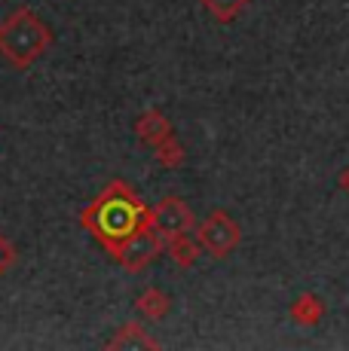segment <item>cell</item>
Returning a JSON list of instances; mask_svg holds the SVG:
<instances>
[{"label": "cell", "instance_id": "obj_1", "mask_svg": "<svg viewBox=\"0 0 349 351\" xmlns=\"http://www.w3.org/2000/svg\"><path fill=\"white\" fill-rule=\"evenodd\" d=\"M147 220H150V214L144 211V205L135 199V193H132L123 180H111L107 190L83 211V226L89 229L111 254L117 251L120 241L129 239Z\"/></svg>", "mask_w": 349, "mask_h": 351}, {"label": "cell", "instance_id": "obj_2", "mask_svg": "<svg viewBox=\"0 0 349 351\" xmlns=\"http://www.w3.org/2000/svg\"><path fill=\"white\" fill-rule=\"evenodd\" d=\"M52 31L43 19L28 6H19L0 22V56L12 67L25 71L49 49Z\"/></svg>", "mask_w": 349, "mask_h": 351}, {"label": "cell", "instance_id": "obj_3", "mask_svg": "<svg viewBox=\"0 0 349 351\" xmlns=\"http://www.w3.org/2000/svg\"><path fill=\"white\" fill-rule=\"evenodd\" d=\"M196 239L212 256L224 260V256H230L239 247V241H243V229H239V223L227 211L214 208V211H209L196 223Z\"/></svg>", "mask_w": 349, "mask_h": 351}, {"label": "cell", "instance_id": "obj_4", "mask_svg": "<svg viewBox=\"0 0 349 351\" xmlns=\"http://www.w3.org/2000/svg\"><path fill=\"white\" fill-rule=\"evenodd\" d=\"M163 245L166 241L159 239V232L150 226V220H147V223L138 226L129 239L120 241L117 251H113V260H117L126 272H141V269H147L153 260H157L159 251H163Z\"/></svg>", "mask_w": 349, "mask_h": 351}, {"label": "cell", "instance_id": "obj_5", "mask_svg": "<svg viewBox=\"0 0 349 351\" xmlns=\"http://www.w3.org/2000/svg\"><path fill=\"white\" fill-rule=\"evenodd\" d=\"M150 226L159 232L163 241H172L178 235H190L196 232V217H193L190 205L178 195H169V199L157 202V208L150 211Z\"/></svg>", "mask_w": 349, "mask_h": 351}, {"label": "cell", "instance_id": "obj_6", "mask_svg": "<svg viewBox=\"0 0 349 351\" xmlns=\"http://www.w3.org/2000/svg\"><path fill=\"white\" fill-rule=\"evenodd\" d=\"M135 132H138V138L144 141V144H150L153 150H157L163 141L172 138V123L159 110H147L144 117L135 123Z\"/></svg>", "mask_w": 349, "mask_h": 351}, {"label": "cell", "instance_id": "obj_7", "mask_svg": "<svg viewBox=\"0 0 349 351\" xmlns=\"http://www.w3.org/2000/svg\"><path fill=\"white\" fill-rule=\"evenodd\" d=\"M291 318L300 324V327H315L322 318H325V302L315 293H304L291 302Z\"/></svg>", "mask_w": 349, "mask_h": 351}, {"label": "cell", "instance_id": "obj_8", "mask_svg": "<svg viewBox=\"0 0 349 351\" xmlns=\"http://www.w3.org/2000/svg\"><path fill=\"white\" fill-rule=\"evenodd\" d=\"M169 306H172V300L163 293V290H157V287H147L144 293L135 300L138 315H144V318H150V321L166 318V315H169Z\"/></svg>", "mask_w": 349, "mask_h": 351}, {"label": "cell", "instance_id": "obj_9", "mask_svg": "<svg viewBox=\"0 0 349 351\" xmlns=\"http://www.w3.org/2000/svg\"><path fill=\"white\" fill-rule=\"evenodd\" d=\"M199 3H203V10L209 12L214 22L230 25V22H236V19L248 10V3H251V0H199Z\"/></svg>", "mask_w": 349, "mask_h": 351}, {"label": "cell", "instance_id": "obj_10", "mask_svg": "<svg viewBox=\"0 0 349 351\" xmlns=\"http://www.w3.org/2000/svg\"><path fill=\"white\" fill-rule=\"evenodd\" d=\"M166 247H169V256L174 260V266H181V269H190V266H196V256H199V239L193 241L190 235H178V239H172V241H166Z\"/></svg>", "mask_w": 349, "mask_h": 351}, {"label": "cell", "instance_id": "obj_11", "mask_svg": "<svg viewBox=\"0 0 349 351\" xmlns=\"http://www.w3.org/2000/svg\"><path fill=\"white\" fill-rule=\"evenodd\" d=\"M107 346L111 348H157V342H153L138 324H126V327H120V333L113 336Z\"/></svg>", "mask_w": 349, "mask_h": 351}, {"label": "cell", "instance_id": "obj_12", "mask_svg": "<svg viewBox=\"0 0 349 351\" xmlns=\"http://www.w3.org/2000/svg\"><path fill=\"white\" fill-rule=\"evenodd\" d=\"M157 153H159V162H163L166 168H178L181 165V144L174 141V134L157 147Z\"/></svg>", "mask_w": 349, "mask_h": 351}, {"label": "cell", "instance_id": "obj_13", "mask_svg": "<svg viewBox=\"0 0 349 351\" xmlns=\"http://www.w3.org/2000/svg\"><path fill=\"white\" fill-rule=\"evenodd\" d=\"M12 263H16V247L10 245V239H6V235H0V278H3V275L12 269Z\"/></svg>", "mask_w": 349, "mask_h": 351}, {"label": "cell", "instance_id": "obj_14", "mask_svg": "<svg viewBox=\"0 0 349 351\" xmlns=\"http://www.w3.org/2000/svg\"><path fill=\"white\" fill-rule=\"evenodd\" d=\"M340 186H344V190L349 193V168H346V171H344V174H340Z\"/></svg>", "mask_w": 349, "mask_h": 351}]
</instances>
